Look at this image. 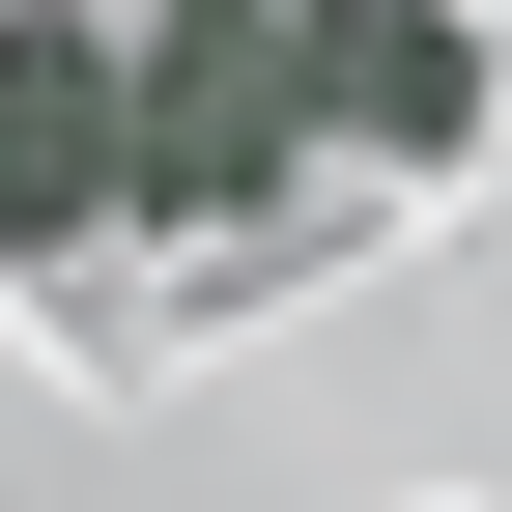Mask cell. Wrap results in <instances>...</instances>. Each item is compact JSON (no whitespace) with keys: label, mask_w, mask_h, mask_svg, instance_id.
I'll list each match as a JSON object with an SVG mask.
<instances>
[{"label":"cell","mask_w":512,"mask_h":512,"mask_svg":"<svg viewBox=\"0 0 512 512\" xmlns=\"http://www.w3.org/2000/svg\"><path fill=\"white\" fill-rule=\"evenodd\" d=\"M285 171H313L285 0H114V200L143 228H256Z\"/></svg>","instance_id":"6da1fadb"},{"label":"cell","mask_w":512,"mask_h":512,"mask_svg":"<svg viewBox=\"0 0 512 512\" xmlns=\"http://www.w3.org/2000/svg\"><path fill=\"white\" fill-rule=\"evenodd\" d=\"M0 256H114V0H0Z\"/></svg>","instance_id":"3957f363"},{"label":"cell","mask_w":512,"mask_h":512,"mask_svg":"<svg viewBox=\"0 0 512 512\" xmlns=\"http://www.w3.org/2000/svg\"><path fill=\"white\" fill-rule=\"evenodd\" d=\"M285 86H313V171H399V200L484 171V29L456 0H285Z\"/></svg>","instance_id":"7a4b0ae2"}]
</instances>
